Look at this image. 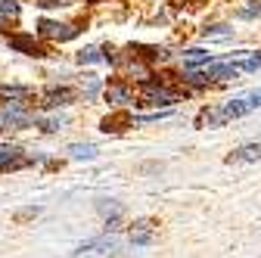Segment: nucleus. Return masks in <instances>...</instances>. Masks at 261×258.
<instances>
[{"label":"nucleus","instance_id":"nucleus-1","mask_svg":"<svg viewBox=\"0 0 261 258\" xmlns=\"http://www.w3.org/2000/svg\"><path fill=\"white\" fill-rule=\"evenodd\" d=\"M118 249H121V243L115 237H93V240L81 243L72 252V258H115Z\"/></svg>","mask_w":261,"mask_h":258},{"label":"nucleus","instance_id":"nucleus-2","mask_svg":"<svg viewBox=\"0 0 261 258\" xmlns=\"http://www.w3.org/2000/svg\"><path fill=\"white\" fill-rule=\"evenodd\" d=\"M78 25H59V22H41L38 25V35L41 38H53V41H72V38H78Z\"/></svg>","mask_w":261,"mask_h":258},{"label":"nucleus","instance_id":"nucleus-3","mask_svg":"<svg viewBox=\"0 0 261 258\" xmlns=\"http://www.w3.org/2000/svg\"><path fill=\"white\" fill-rule=\"evenodd\" d=\"M130 243L134 246H152L155 243V221L152 218H140L130 227Z\"/></svg>","mask_w":261,"mask_h":258},{"label":"nucleus","instance_id":"nucleus-4","mask_svg":"<svg viewBox=\"0 0 261 258\" xmlns=\"http://www.w3.org/2000/svg\"><path fill=\"white\" fill-rule=\"evenodd\" d=\"M143 100L152 103V106H171V103H174V96H171L168 90H162L159 84L146 81V84H143Z\"/></svg>","mask_w":261,"mask_h":258},{"label":"nucleus","instance_id":"nucleus-5","mask_svg":"<svg viewBox=\"0 0 261 258\" xmlns=\"http://www.w3.org/2000/svg\"><path fill=\"white\" fill-rule=\"evenodd\" d=\"M258 159H261V143H246L227 156V162L233 165V162H258Z\"/></svg>","mask_w":261,"mask_h":258},{"label":"nucleus","instance_id":"nucleus-6","mask_svg":"<svg viewBox=\"0 0 261 258\" xmlns=\"http://www.w3.org/2000/svg\"><path fill=\"white\" fill-rule=\"evenodd\" d=\"M10 47H13V50H22V53H28V56H47L44 47H38L35 38H28V35H16V38H10Z\"/></svg>","mask_w":261,"mask_h":258},{"label":"nucleus","instance_id":"nucleus-7","mask_svg":"<svg viewBox=\"0 0 261 258\" xmlns=\"http://www.w3.org/2000/svg\"><path fill=\"white\" fill-rule=\"evenodd\" d=\"M31 96L28 87H0V103H10V106H22Z\"/></svg>","mask_w":261,"mask_h":258},{"label":"nucleus","instance_id":"nucleus-8","mask_svg":"<svg viewBox=\"0 0 261 258\" xmlns=\"http://www.w3.org/2000/svg\"><path fill=\"white\" fill-rule=\"evenodd\" d=\"M69 100H75V90H69V87H62V90H50V93H44V106H65Z\"/></svg>","mask_w":261,"mask_h":258},{"label":"nucleus","instance_id":"nucleus-9","mask_svg":"<svg viewBox=\"0 0 261 258\" xmlns=\"http://www.w3.org/2000/svg\"><path fill=\"white\" fill-rule=\"evenodd\" d=\"M28 159H19V149H0V171L4 168H19Z\"/></svg>","mask_w":261,"mask_h":258},{"label":"nucleus","instance_id":"nucleus-10","mask_svg":"<svg viewBox=\"0 0 261 258\" xmlns=\"http://www.w3.org/2000/svg\"><path fill=\"white\" fill-rule=\"evenodd\" d=\"M202 75L212 81V78H237L240 72H237V66H230V62H227V66H208Z\"/></svg>","mask_w":261,"mask_h":258},{"label":"nucleus","instance_id":"nucleus-11","mask_svg":"<svg viewBox=\"0 0 261 258\" xmlns=\"http://www.w3.org/2000/svg\"><path fill=\"white\" fill-rule=\"evenodd\" d=\"M121 124H130V115H127V112H118V115H109V118L103 121V131H106V134H109V131H115V134H118V131H124V127H121Z\"/></svg>","mask_w":261,"mask_h":258},{"label":"nucleus","instance_id":"nucleus-12","mask_svg":"<svg viewBox=\"0 0 261 258\" xmlns=\"http://www.w3.org/2000/svg\"><path fill=\"white\" fill-rule=\"evenodd\" d=\"M106 100H109V103H130V90H127L124 84H112V87L106 90Z\"/></svg>","mask_w":261,"mask_h":258},{"label":"nucleus","instance_id":"nucleus-13","mask_svg":"<svg viewBox=\"0 0 261 258\" xmlns=\"http://www.w3.org/2000/svg\"><path fill=\"white\" fill-rule=\"evenodd\" d=\"M69 152H72L75 159H93V156H96V146H90V143H72Z\"/></svg>","mask_w":261,"mask_h":258},{"label":"nucleus","instance_id":"nucleus-14","mask_svg":"<svg viewBox=\"0 0 261 258\" xmlns=\"http://www.w3.org/2000/svg\"><path fill=\"white\" fill-rule=\"evenodd\" d=\"M233 66H237V72H255V69H261V56H249L243 62H233Z\"/></svg>","mask_w":261,"mask_h":258},{"label":"nucleus","instance_id":"nucleus-15","mask_svg":"<svg viewBox=\"0 0 261 258\" xmlns=\"http://www.w3.org/2000/svg\"><path fill=\"white\" fill-rule=\"evenodd\" d=\"M0 16H19V4L16 0H0Z\"/></svg>","mask_w":261,"mask_h":258},{"label":"nucleus","instance_id":"nucleus-16","mask_svg":"<svg viewBox=\"0 0 261 258\" xmlns=\"http://www.w3.org/2000/svg\"><path fill=\"white\" fill-rule=\"evenodd\" d=\"M199 62H208V53L205 50H190L187 53V66H199Z\"/></svg>","mask_w":261,"mask_h":258},{"label":"nucleus","instance_id":"nucleus-17","mask_svg":"<svg viewBox=\"0 0 261 258\" xmlns=\"http://www.w3.org/2000/svg\"><path fill=\"white\" fill-rule=\"evenodd\" d=\"M78 59L81 62H96V59H100V53H96V47H87V50L78 53Z\"/></svg>","mask_w":261,"mask_h":258},{"label":"nucleus","instance_id":"nucleus-18","mask_svg":"<svg viewBox=\"0 0 261 258\" xmlns=\"http://www.w3.org/2000/svg\"><path fill=\"white\" fill-rule=\"evenodd\" d=\"M243 100L249 103V109H258V106H261V90H252L249 96H243Z\"/></svg>","mask_w":261,"mask_h":258},{"label":"nucleus","instance_id":"nucleus-19","mask_svg":"<svg viewBox=\"0 0 261 258\" xmlns=\"http://www.w3.org/2000/svg\"><path fill=\"white\" fill-rule=\"evenodd\" d=\"M100 212H103V215H112V218H118V215H121V209H118L115 202H109V205H106V202H100Z\"/></svg>","mask_w":261,"mask_h":258},{"label":"nucleus","instance_id":"nucleus-20","mask_svg":"<svg viewBox=\"0 0 261 258\" xmlns=\"http://www.w3.org/2000/svg\"><path fill=\"white\" fill-rule=\"evenodd\" d=\"M205 38H230V28H224V25H218L215 31H205Z\"/></svg>","mask_w":261,"mask_h":258},{"label":"nucleus","instance_id":"nucleus-21","mask_svg":"<svg viewBox=\"0 0 261 258\" xmlns=\"http://www.w3.org/2000/svg\"><path fill=\"white\" fill-rule=\"evenodd\" d=\"M255 13H261V7H249V10H240V16H243V19H252Z\"/></svg>","mask_w":261,"mask_h":258}]
</instances>
